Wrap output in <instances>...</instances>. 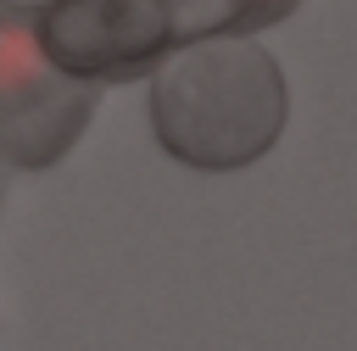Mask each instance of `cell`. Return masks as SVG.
<instances>
[{
	"mask_svg": "<svg viewBox=\"0 0 357 351\" xmlns=\"http://www.w3.org/2000/svg\"><path fill=\"white\" fill-rule=\"evenodd\" d=\"M290 117V84L268 45L212 33L178 50L151 84L156 145L201 173H234L273 150Z\"/></svg>",
	"mask_w": 357,
	"mask_h": 351,
	"instance_id": "1",
	"label": "cell"
},
{
	"mask_svg": "<svg viewBox=\"0 0 357 351\" xmlns=\"http://www.w3.org/2000/svg\"><path fill=\"white\" fill-rule=\"evenodd\" d=\"M100 89L67 78L39 33L17 17H0V162L50 167L73 150L95 111Z\"/></svg>",
	"mask_w": 357,
	"mask_h": 351,
	"instance_id": "2",
	"label": "cell"
},
{
	"mask_svg": "<svg viewBox=\"0 0 357 351\" xmlns=\"http://www.w3.org/2000/svg\"><path fill=\"white\" fill-rule=\"evenodd\" d=\"M33 33L67 78L100 89L106 78L139 72L173 39V17L162 0H56Z\"/></svg>",
	"mask_w": 357,
	"mask_h": 351,
	"instance_id": "3",
	"label": "cell"
},
{
	"mask_svg": "<svg viewBox=\"0 0 357 351\" xmlns=\"http://www.w3.org/2000/svg\"><path fill=\"white\" fill-rule=\"evenodd\" d=\"M0 6H39V0H0Z\"/></svg>",
	"mask_w": 357,
	"mask_h": 351,
	"instance_id": "4",
	"label": "cell"
},
{
	"mask_svg": "<svg viewBox=\"0 0 357 351\" xmlns=\"http://www.w3.org/2000/svg\"><path fill=\"white\" fill-rule=\"evenodd\" d=\"M0 201H6V178H0Z\"/></svg>",
	"mask_w": 357,
	"mask_h": 351,
	"instance_id": "5",
	"label": "cell"
}]
</instances>
